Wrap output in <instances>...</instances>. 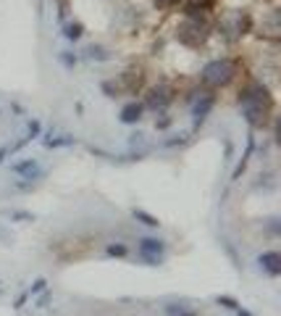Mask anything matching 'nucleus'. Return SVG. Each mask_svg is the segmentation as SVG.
<instances>
[{
    "mask_svg": "<svg viewBox=\"0 0 281 316\" xmlns=\"http://www.w3.org/2000/svg\"><path fill=\"white\" fill-rule=\"evenodd\" d=\"M134 216H137V219H142L145 224H153V227H155V224H158L155 219H150V216H145V214H142V211H134Z\"/></svg>",
    "mask_w": 281,
    "mask_h": 316,
    "instance_id": "11",
    "label": "nucleus"
},
{
    "mask_svg": "<svg viewBox=\"0 0 281 316\" xmlns=\"http://www.w3.org/2000/svg\"><path fill=\"white\" fill-rule=\"evenodd\" d=\"M155 6H160V8H171V6H179V0H155Z\"/></svg>",
    "mask_w": 281,
    "mask_h": 316,
    "instance_id": "10",
    "label": "nucleus"
},
{
    "mask_svg": "<svg viewBox=\"0 0 281 316\" xmlns=\"http://www.w3.org/2000/svg\"><path fill=\"white\" fill-rule=\"evenodd\" d=\"M139 116H142V105H139V103H129L126 108L121 111V122H124V124H131V122H137Z\"/></svg>",
    "mask_w": 281,
    "mask_h": 316,
    "instance_id": "3",
    "label": "nucleus"
},
{
    "mask_svg": "<svg viewBox=\"0 0 281 316\" xmlns=\"http://www.w3.org/2000/svg\"><path fill=\"white\" fill-rule=\"evenodd\" d=\"M11 171H13L16 177H26L29 182H34V179H39V177H45V171H42V169H37V161H32V158H26V161L13 164V166H11Z\"/></svg>",
    "mask_w": 281,
    "mask_h": 316,
    "instance_id": "2",
    "label": "nucleus"
},
{
    "mask_svg": "<svg viewBox=\"0 0 281 316\" xmlns=\"http://www.w3.org/2000/svg\"><path fill=\"white\" fill-rule=\"evenodd\" d=\"M203 79L208 85H223L231 79V63L229 61H213L203 69Z\"/></svg>",
    "mask_w": 281,
    "mask_h": 316,
    "instance_id": "1",
    "label": "nucleus"
},
{
    "mask_svg": "<svg viewBox=\"0 0 281 316\" xmlns=\"http://www.w3.org/2000/svg\"><path fill=\"white\" fill-rule=\"evenodd\" d=\"M168 313L171 316H200L195 308H190V311H184V308H179V306H168Z\"/></svg>",
    "mask_w": 281,
    "mask_h": 316,
    "instance_id": "8",
    "label": "nucleus"
},
{
    "mask_svg": "<svg viewBox=\"0 0 281 316\" xmlns=\"http://www.w3.org/2000/svg\"><path fill=\"white\" fill-rule=\"evenodd\" d=\"M61 61L71 69V66H76V61H79V58H76V56H71V53H61Z\"/></svg>",
    "mask_w": 281,
    "mask_h": 316,
    "instance_id": "9",
    "label": "nucleus"
},
{
    "mask_svg": "<svg viewBox=\"0 0 281 316\" xmlns=\"http://www.w3.org/2000/svg\"><path fill=\"white\" fill-rule=\"evenodd\" d=\"M258 261H260V266H265V269L271 271V276L278 274V253H273V250H271V253H263Z\"/></svg>",
    "mask_w": 281,
    "mask_h": 316,
    "instance_id": "4",
    "label": "nucleus"
},
{
    "mask_svg": "<svg viewBox=\"0 0 281 316\" xmlns=\"http://www.w3.org/2000/svg\"><path fill=\"white\" fill-rule=\"evenodd\" d=\"M105 253L113 256V258H126V256H129V250H126V245L116 243V245H108V248H105Z\"/></svg>",
    "mask_w": 281,
    "mask_h": 316,
    "instance_id": "7",
    "label": "nucleus"
},
{
    "mask_svg": "<svg viewBox=\"0 0 281 316\" xmlns=\"http://www.w3.org/2000/svg\"><path fill=\"white\" fill-rule=\"evenodd\" d=\"M63 34L69 37L71 43H76V40L84 34V26H82V24H76V21H74V24H66V26H63Z\"/></svg>",
    "mask_w": 281,
    "mask_h": 316,
    "instance_id": "5",
    "label": "nucleus"
},
{
    "mask_svg": "<svg viewBox=\"0 0 281 316\" xmlns=\"http://www.w3.org/2000/svg\"><path fill=\"white\" fill-rule=\"evenodd\" d=\"M71 142H76V140H74V137H69V135H61V137H48V140H45L48 150H56V148H61V145H71Z\"/></svg>",
    "mask_w": 281,
    "mask_h": 316,
    "instance_id": "6",
    "label": "nucleus"
}]
</instances>
